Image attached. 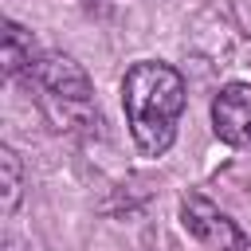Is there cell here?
I'll use <instances>...</instances> for the list:
<instances>
[{
    "mask_svg": "<svg viewBox=\"0 0 251 251\" xmlns=\"http://www.w3.org/2000/svg\"><path fill=\"white\" fill-rule=\"evenodd\" d=\"M35 63H39V55H35L31 31H24L16 20H8V24H4V71H8V78L24 75V71L31 75Z\"/></svg>",
    "mask_w": 251,
    "mask_h": 251,
    "instance_id": "5b68a950",
    "label": "cell"
},
{
    "mask_svg": "<svg viewBox=\"0 0 251 251\" xmlns=\"http://www.w3.org/2000/svg\"><path fill=\"white\" fill-rule=\"evenodd\" d=\"M243 251H251V239H247V247H243Z\"/></svg>",
    "mask_w": 251,
    "mask_h": 251,
    "instance_id": "52a82bcc",
    "label": "cell"
},
{
    "mask_svg": "<svg viewBox=\"0 0 251 251\" xmlns=\"http://www.w3.org/2000/svg\"><path fill=\"white\" fill-rule=\"evenodd\" d=\"M35 98H39V110L43 118L51 122V129H78L94 118V86L86 78V71L63 55V51H43L35 71Z\"/></svg>",
    "mask_w": 251,
    "mask_h": 251,
    "instance_id": "7a4b0ae2",
    "label": "cell"
},
{
    "mask_svg": "<svg viewBox=\"0 0 251 251\" xmlns=\"http://www.w3.org/2000/svg\"><path fill=\"white\" fill-rule=\"evenodd\" d=\"M180 224L196 243H204L212 251H243L247 247L239 224L220 204H212L204 192H184L180 196Z\"/></svg>",
    "mask_w": 251,
    "mask_h": 251,
    "instance_id": "3957f363",
    "label": "cell"
},
{
    "mask_svg": "<svg viewBox=\"0 0 251 251\" xmlns=\"http://www.w3.org/2000/svg\"><path fill=\"white\" fill-rule=\"evenodd\" d=\"M212 129L231 149H251V82H227L212 98Z\"/></svg>",
    "mask_w": 251,
    "mask_h": 251,
    "instance_id": "277c9868",
    "label": "cell"
},
{
    "mask_svg": "<svg viewBox=\"0 0 251 251\" xmlns=\"http://www.w3.org/2000/svg\"><path fill=\"white\" fill-rule=\"evenodd\" d=\"M122 110L133 145L145 157H161L176 137V122L184 110V78L161 59H141L122 78Z\"/></svg>",
    "mask_w": 251,
    "mask_h": 251,
    "instance_id": "6da1fadb",
    "label": "cell"
},
{
    "mask_svg": "<svg viewBox=\"0 0 251 251\" xmlns=\"http://www.w3.org/2000/svg\"><path fill=\"white\" fill-rule=\"evenodd\" d=\"M0 176H4L0 180V188H4V216H12L20 196H24V165H20L12 145H0Z\"/></svg>",
    "mask_w": 251,
    "mask_h": 251,
    "instance_id": "8992f818",
    "label": "cell"
},
{
    "mask_svg": "<svg viewBox=\"0 0 251 251\" xmlns=\"http://www.w3.org/2000/svg\"><path fill=\"white\" fill-rule=\"evenodd\" d=\"M86 4H94V0H86Z\"/></svg>",
    "mask_w": 251,
    "mask_h": 251,
    "instance_id": "ba28073f",
    "label": "cell"
}]
</instances>
